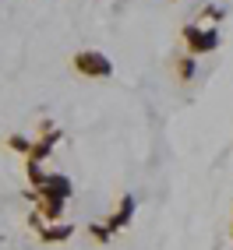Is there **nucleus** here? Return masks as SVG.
Masks as SVG:
<instances>
[{
	"label": "nucleus",
	"mask_w": 233,
	"mask_h": 250,
	"mask_svg": "<svg viewBox=\"0 0 233 250\" xmlns=\"http://www.w3.org/2000/svg\"><path fill=\"white\" fill-rule=\"evenodd\" d=\"M187 39L194 42V49H198V53H202V49H212L215 42H219V36H215V32H205V36H202L198 28H187Z\"/></svg>",
	"instance_id": "obj_2"
},
{
	"label": "nucleus",
	"mask_w": 233,
	"mask_h": 250,
	"mask_svg": "<svg viewBox=\"0 0 233 250\" xmlns=\"http://www.w3.org/2000/svg\"><path fill=\"white\" fill-rule=\"evenodd\" d=\"M78 67H81V71H89V74L106 78V74H110V60H106V57H99V53H81V57H78Z\"/></svg>",
	"instance_id": "obj_1"
}]
</instances>
